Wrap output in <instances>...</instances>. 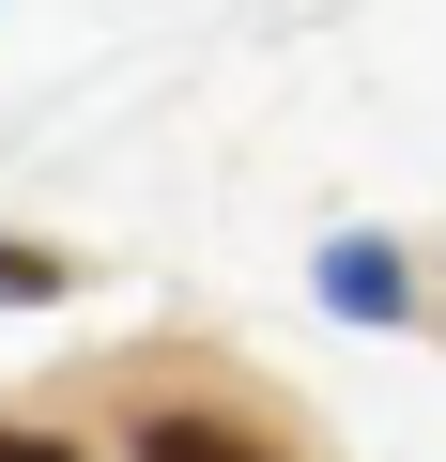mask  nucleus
Returning <instances> with one entry per match:
<instances>
[{
  "instance_id": "7ed1b4c3",
  "label": "nucleus",
  "mask_w": 446,
  "mask_h": 462,
  "mask_svg": "<svg viewBox=\"0 0 446 462\" xmlns=\"http://www.w3.org/2000/svg\"><path fill=\"white\" fill-rule=\"evenodd\" d=\"M0 293H47V263H32V247H0Z\"/></svg>"
},
{
  "instance_id": "f03ea898",
  "label": "nucleus",
  "mask_w": 446,
  "mask_h": 462,
  "mask_svg": "<svg viewBox=\"0 0 446 462\" xmlns=\"http://www.w3.org/2000/svg\"><path fill=\"white\" fill-rule=\"evenodd\" d=\"M323 293H339V309H369V324H385V309H400V263H385V247H339V263H323Z\"/></svg>"
},
{
  "instance_id": "f257e3e1",
  "label": "nucleus",
  "mask_w": 446,
  "mask_h": 462,
  "mask_svg": "<svg viewBox=\"0 0 446 462\" xmlns=\"http://www.w3.org/2000/svg\"><path fill=\"white\" fill-rule=\"evenodd\" d=\"M139 462H262V447H247V431H215V416H154Z\"/></svg>"
},
{
  "instance_id": "20e7f679",
  "label": "nucleus",
  "mask_w": 446,
  "mask_h": 462,
  "mask_svg": "<svg viewBox=\"0 0 446 462\" xmlns=\"http://www.w3.org/2000/svg\"><path fill=\"white\" fill-rule=\"evenodd\" d=\"M0 462H62V447H47V431H0Z\"/></svg>"
}]
</instances>
